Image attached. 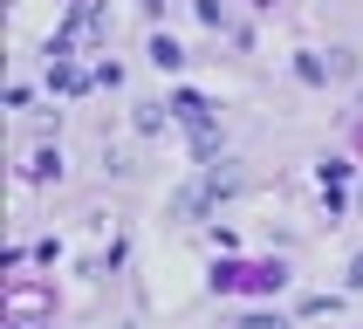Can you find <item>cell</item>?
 <instances>
[{
	"instance_id": "cell-1",
	"label": "cell",
	"mask_w": 363,
	"mask_h": 329,
	"mask_svg": "<svg viewBox=\"0 0 363 329\" xmlns=\"http://www.w3.org/2000/svg\"><path fill=\"white\" fill-rule=\"evenodd\" d=\"M103 35H110V14H103L96 0H76V14H69V21L55 28L48 55H55V62H69V55H89V48H96Z\"/></svg>"
},
{
	"instance_id": "cell-2",
	"label": "cell",
	"mask_w": 363,
	"mask_h": 329,
	"mask_svg": "<svg viewBox=\"0 0 363 329\" xmlns=\"http://www.w3.org/2000/svg\"><path fill=\"white\" fill-rule=\"evenodd\" d=\"M233 192H240V172H233V164H226V172H220V164H213V172H206L199 185H185L179 199H172V213H179V220H199L206 206H220V199H233Z\"/></svg>"
},
{
	"instance_id": "cell-3",
	"label": "cell",
	"mask_w": 363,
	"mask_h": 329,
	"mask_svg": "<svg viewBox=\"0 0 363 329\" xmlns=\"http://www.w3.org/2000/svg\"><path fill=\"white\" fill-rule=\"evenodd\" d=\"M281 281H288V274L274 261H267V267H220V274H213V288H281Z\"/></svg>"
},
{
	"instance_id": "cell-4",
	"label": "cell",
	"mask_w": 363,
	"mask_h": 329,
	"mask_svg": "<svg viewBox=\"0 0 363 329\" xmlns=\"http://www.w3.org/2000/svg\"><path fill=\"white\" fill-rule=\"evenodd\" d=\"M164 110H172V123H185V130H206V117H213V110H206V96H192V89H179Z\"/></svg>"
},
{
	"instance_id": "cell-5",
	"label": "cell",
	"mask_w": 363,
	"mask_h": 329,
	"mask_svg": "<svg viewBox=\"0 0 363 329\" xmlns=\"http://www.w3.org/2000/svg\"><path fill=\"white\" fill-rule=\"evenodd\" d=\"M21 172H28V179H35V185H48V179H62V151H55V144H41L35 158L21 164Z\"/></svg>"
},
{
	"instance_id": "cell-6",
	"label": "cell",
	"mask_w": 363,
	"mask_h": 329,
	"mask_svg": "<svg viewBox=\"0 0 363 329\" xmlns=\"http://www.w3.org/2000/svg\"><path fill=\"white\" fill-rule=\"evenodd\" d=\"M48 89H62V96H76V89H89V76H82L76 62H48Z\"/></svg>"
},
{
	"instance_id": "cell-7",
	"label": "cell",
	"mask_w": 363,
	"mask_h": 329,
	"mask_svg": "<svg viewBox=\"0 0 363 329\" xmlns=\"http://www.w3.org/2000/svg\"><path fill=\"white\" fill-rule=\"evenodd\" d=\"M151 62H158V69H179V62H185V48H179L172 35H158V41H151Z\"/></svg>"
},
{
	"instance_id": "cell-8",
	"label": "cell",
	"mask_w": 363,
	"mask_h": 329,
	"mask_svg": "<svg viewBox=\"0 0 363 329\" xmlns=\"http://www.w3.org/2000/svg\"><path fill=\"white\" fill-rule=\"evenodd\" d=\"M199 21H206V28H220V21H226V0H199Z\"/></svg>"
},
{
	"instance_id": "cell-9",
	"label": "cell",
	"mask_w": 363,
	"mask_h": 329,
	"mask_svg": "<svg viewBox=\"0 0 363 329\" xmlns=\"http://www.w3.org/2000/svg\"><path fill=\"white\" fill-rule=\"evenodd\" d=\"M233 329H288V323H281V316H240Z\"/></svg>"
},
{
	"instance_id": "cell-10",
	"label": "cell",
	"mask_w": 363,
	"mask_h": 329,
	"mask_svg": "<svg viewBox=\"0 0 363 329\" xmlns=\"http://www.w3.org/2000/svg\"><path fill=\"white\" fill-rule=\"evenodd\" d=\"M350 288H363V254H357V261H350Z\"/></svg>"
}]
</instances>
